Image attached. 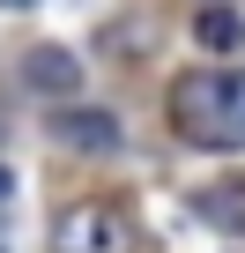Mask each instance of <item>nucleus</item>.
<instances>
[{
    "label": "nucleus",
    "mask_w": 245,
    "mask_h": 253,
    "mask_svg": "<svg viewBox=\"0 0 245 253\" xmlns=\"http://www.w3.org/2000/svg\"><path fill=\"white\" fill-rule=\"evenodd\" d=\"M8 194H15V171H8V164H0V201H8Z\"/></svg>",
    "instance_id": "obj_6"
},
{
    "label": "nucleus",
    "mask_w": 245,
    "mask_h": 253,
    "mask_svg": "<svg viewBox=\"0 0 245 253\" xmlns=\"http://www.w3.org/2000/svg\"><path fill=\"white\" fill-rule=\"evenodd\" d=\"M52 134H60L67 149H97V157H111V149H119V119H111V112H60Z\"/></svg>",
    "instance_id": "obj_3"
},
{
    "label": "nucleus",
    "mask_w": 245,
    "mask_h": 253,
    "mask_svg": "<svg viewBox=\"0 0 245 253\" xmlns=\"http://www.w3.org/2000/svg\"><path fill=\"white\" fill-rule=\"evenodd\" d=\"M0 8H37V0H0Z\"/></svg>",
    "instance_id": "obj_7"
},
{
    "label": "nucleus",
    "mask_w": 245,
    "mask_h": 253,
    "mask_svg": "<svg viewBox=\"0 0 245 253\" xmlns=\"http://www.w3.org/2000/svg\"><path fill=\"white\" fill-rule=\"evenodd\" d=\"M30 89H45V97H67L82 75H74V52H60V45H45V52H30V75H23Z\"/></svg>",
    "instance_id": "obj_4"
},
{
    "label": "nucleus",
    "mask_w": 245,
    "mask_h": 253,
    "mask_svg": "<svg viewBox=\"0 0 245 253\" xmlns=\"http://www.w3.org/2000/svg\"><path fill=\"white\" fill-rule=\"evenodd\" d=\"M171 126L193 149H245V75H178L171 89Z\"/></svg>",
    "instance_id": "obj_1"
},
{
    "label": "nucleus",
    "mask_w": 245,
    "mask_h": 253,
    "mask_svg": "<svg viewBox=\"0 0 245 253\" xmlns=\"http://www.w3.org/2000/svg\"><path fill=\"white\" fill-rule=\"evenodd\" d=\"M193 38H201L208 52H238V45H245V23H238L230 8H208V15H193Z\"/></svg>",
    "instance_id": "obj_5"
},
{
    "label": "nucleus",
    "mask_w": 245,
    "mask_h": 253,
    "mask_svg": "<svg viewBox=\"0 0 245 253\" xmlns=\"http://www.w3.org/2000/svg\"><path fill=\"white\" fill-rule=\"evenodd\" d=\"M60 246L67 253H127V223H119L111 209H67Z\"/></svg>",
    "instance_id": "obj_2"
}]
</instances>
